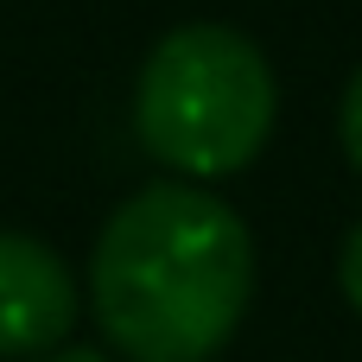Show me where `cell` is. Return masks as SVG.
I'll return each instance as SVG.
<instances>
[{"instance_id": "obj_6", "label": "cell", "mask_w": 362, "mask_h": 362, "mask_svg": "<svg viewBox=\"0 0 362 362\" xmlns=\"http://www.w3.org/2000/svg\"><path fill=\"white\" fill-rule=\"evenodd\" d=\"M45 362H108V356H102V350H51Z\"/></svg>"}, {"instance_id": "obj_5", "label": "cell", "mask_w": 362, "mask_h": 362, "mask_svg": "<svg viewBox=\"0 0 362 362\" xmlns=\"http://www.w3.org/2000/svg\"><path fill=\"white\" fill-rule=\"evenodd\" d=\"M337 286H344V299L362 312V223L344 235V255H337Z\"/></svg>"}, {"instance_id": "obj_3", "label": "cell", "mask_w": 362, "mask_h": 362, "mask_svg": "<svg viewBox=\"0 0 362 362\" xmlns=\"http://www.w3.org/2000/svg\"><path fill=\"white\" fill-rule=\"evenodd\" d=\"M76 325V280L38 235L0 229V356H51Z\"/></svg>"}, {"instance_id": "obj_4", "label": "cell", "mask_w": 362, "mask_h": 362, "mask_svg": "<svg viewBox=\"0 0 362 362\" xmlns=\"http://www.w3.org/2000/svg\"><path fill=\"white\" fill-rule=\"evenodd\" d=\"M337 134H344V153L362 172V70L344 83V108H337Z\"/></svg>"}, {"instance_id": "obj_2", "label": "cell", "mask_w": 362, "mask_h": 362, "mask_svg": "<svg viewBox=\"0 0 362 362\" xmlns=\"http://www.w3.org/2000/svg\"><path fill=\"white\" fill-rule=\"evenodd\" d=\"M274 70L267 51L216 19L165 32L134 83V134L140 146L185 178H229L255 165L274 134Z\"/></svg>"}, {"instance_id": "obj_1", "label": "cell", "mask_w": 362, "mask_h": 362, "mask_svg": "<svg viewBox=\"0 0 362 362\" xmlns=\"http://www.w3.org/2000/svg\"><path fill=\"white\" fill-rule=\"evenodd\" d=\"M89 299L127 362H210L255 299V235L204 185H146L102 223Z\"/></svg>"}]
</instances>
